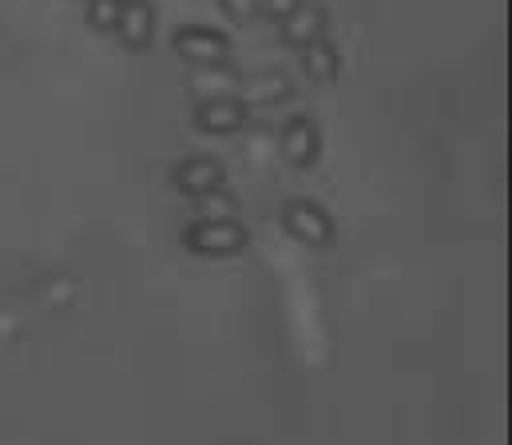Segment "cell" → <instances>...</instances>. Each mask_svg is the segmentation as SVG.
<instances>
[{
  "label": "cell",
  "instance_id": "obj_1",
  "mask_svg": "<svg viewBox=\"0 0 512 445\" xmlns=\"http://www.w3.org/2000/svg\"><path fill=\"white\" fill-rule=\"evenodd\" d=\"M183 247L207 259H227L247 247V231L239 219H195L183 231Z\"/></svg>",
  "mask_w": 512,
  "mask_h": 445
},
{
  "label": "cell",
  "instance_id": "obj_2",
  "mask_svg": "<svg viewBox=\"0 0 512 445\" xmlns=\"http://www.w3.org/2000/svg\"><path fill=\"white\" fill-rule=\"evenodd\" d=\"M175 52L191 64V68H207V64H227L231 56V40L219 28L207 24H187L175 32Z\"/></svg>",
  "mask_w": 512,
  "mask_h": 445
},
{
  "label": "cell",
  "instance_id": "obj_3",
  "mask_svg": "<svg viewBox=\"0 0 512 445\" xmlns=\"http://www.w3.org/2000/svg\"><path fill=\"white\" fill-rule=\"evenodd\" d=\"M282 223L286 231L306 243V247H326L334 239V219L326 215V207H318L314 199H290L282 207Z\"/></svg>",
  "mask_w": 512,
  "mask_h": 445
},
{
  "label": "cell",
  "instance_id": "obj_4",
  "mask_svg": "<svg viewBox=\"0 0 512 445\" xmlns=\"http://www.w3.org/2000/svg\"><path fill=\"white\" fill-rule=\"evenodd\" d=\"M278 151H282V159H286L290 167H302V171L314 167L318 155H322V132H318V124H314L310 116L286 120L282 132H278Z\"/></svg>",
  "mask_w": 512,
  "mask_h": 445
},
{
  "label": "cell",
  "instance_id": "obj_5",
  "mask_svg": "<svg viewBox=\"0 0 512 445\" xmlns=\"http://www.w3.org/2000/svg\"><path fill=\"white\" fill-rule=\"evenodd\" d=\"M247 120H251V108L239 96L199 100V108H195V128L207 136H235L247 128Z\"/></svg>",
  "mask_w": 512,
  "mask_h": 445
},
{
  "label": "cell",
  "instance_id": "obj_6",
  "mask_svg": "<svg viewBox=\"0 0 512 445\" xmlns=\"http://www.w3.org/2000/svg\"><path fill=\"white\" fill-rule=\"evenodd\" d=\"M223 183H227V171H223V163L211 159V155H191V159H183V163L175 167V187H179L183 195H191V199L211 195V191H219Z\"/></svg>",
  "mask_w": 512,
  "mask_h": 445
},
{
  "label": "cell",
  "instance_id": "obj_7",
  "mask_svg": "<svg viewBox=\"0 0 512 445\" xmlns=\"http://www.w3.org/2000/svg\"><path fill=\"white\" fill-rule=\"evenodd\" d=\"M155 4L151 0H124L120 8V20H116V36L124 40V48L131 52H143L151 40H155Z\"/></svg>",
  "mask_w": 512,
  "mask_h": 445
},
{
  "label": "cell",
  "instance_id": "obj_8",
  "mask_svg": "<svg viewBox=\"0 0 512 445\" xmlns=\"http://www.w3.org/2000/svg\"><path fill=\"white\" fill-rule=\"evenodd\" d=\"M278 32H282V40H286V44L306 48L310 40L326 36V8H322V4H306V0H302L290 16H282V20H278Z\"/></svg>",
  "mask_w": 512,
  "mask_h": 445
},
{
  "label": "cell",
  "instance_id": "obj_9",
  "mask_svg": "<svg viewBox=\"0 0 512 445\" xmlns=\"http://www.w3.org/2000/svg\"><path fill=\"white\" fill-rule=\"evenodd\" d=\"M286 96H290L286 72H258V76L239 84V100H243L247 108H274V104H282Z\"/></svg>",
  "mask_w": 512,
  "mask_h": 445
},
{
  "label": "cell",
  "instance_id": "obj_10",
  "mask_svg": "<svg viewBox=\"0 0 512 445\" xmlns=\"http://www.w3.org/2000/svg\"><path fill=\"white\" fill-rule=\"evenodd\" d=\"M239 72L231 64H207L191 72V92L199 100H215V96H239Z\"/></svg>",
  "mask_w": 512,
  "mask_h": 445
},
{
  "label": "cell",
  "instance_id": "obj_11",
  "mask_svg": "<svg viewBox=\"0 0 512 445\" xmlns=\"http://www.w3.org/2000/svg\"><path fill=\"white\" fill-rule=\"evenodd\" d=\"M302 72H306L314 84H330V80H338V72H342V56H338V48H334L326 36L310 40V44L302 48Z\"/></svg>",
  "mask_w": 512,
  "mask_h": 445
},
{
  "label": "cell",
  "instance_id": "obj_12",
  "mask_svg": "<svg viewBox=\"0 0 512 445\" xmlns=\"http://www.w3.org/2000/svg\"><path fill=\"white\" fill-rule=\"evenodd\" d=\"M195 203H199V219H239V203L223 187L211 195H199Z\"/></svg>",
  "mask_w": 512,
  "mask_h": 445
},
{
  "label": "cell",
  "instance_id": "obj_13",
  "mask_svg": "<svg viewBox=\"0 0 512 445\" xmlns=\"http://www.w3.org/2000/svg\"><path fill=\"white\" fill-rule=\"evenodd\" d=\"M120 8H124V0H88V24L96 32H116Z\"/></svg>",
  "mask_w": 512,
  "mask_h": 445
},
{
  "label": "cell",
  "instance_id": "obj_14",
  "mask_svg": "<svg viewBox=\"0 0 512 445\" xmlns=\"http://www.w3.org/2000/svg\"><path fill=\"white\" fill-rule=\"evenodd\" d=\"M219 8H223L235 24H251L258 12H262V8H258V0H219Z\"/></svg>",
  "mask_w": 512,
  "mask_h": 445
},
{
  "label": "cell",
  "instance_id": "obj_15",
  "mask_svg": "<svg viewBox=\"0 0 512 445\" xmlns=\"http://www.w3.org/2000/svg\"><path fill=\"white\" fill-rule=\"evenodd\" d=\"M302 0H258V8L266 12V16H274V20H282V16H290L294 8H298Z\"/></svg>",
  "mask_w": 512,
  "mask_h": 445
}]
</instances>
